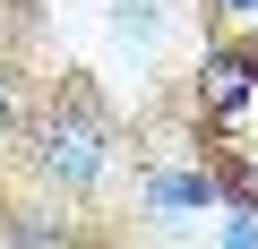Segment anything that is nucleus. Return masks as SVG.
Here are the masks:
<instances>
[{"label":"nucleus","instance_id":"3","mask_svg":"<svg viewBox=\"0 0 258 249\" xmlns=\"http://www.w3.org/2000/svg\"><path fill=\"white\" fill-rule=\"evenodd\" d=\"M18 129V95H9V77H0V138Z\"/></svg>","mask_w":258,"mask_h":249},{"label":"nucleus","instance_id":"1","mask_svg":"<svg viewBox=\"0 0 258 249\" xmlns=\"http://www.w3.org/2000/svg\"><path fill=\"white\" fill-rule=\"evenodd\" d=\"M103 163H112V129L86 112V103H52L43 120H35V172L43 181H60V189H95L103 181Z\"/></svg>","mask_w":258,"mask_h":249},{"label":"nucleus","instance_id":"2","mask_svg":"<svg viewBox=\"0 0 258 249\" xmlns=\"http://www.w3.org/2000/svg\"><path fill=\"white\" fill-rule=\"evenodd\" d=\"M249 69H258V60H207V95H215V112H232V103L249 95Z\"/></svg>","mask_w":258,"mask_h":249}]
</instances>
